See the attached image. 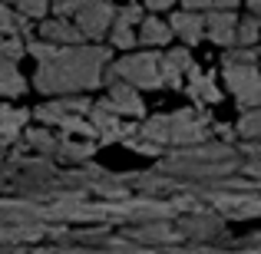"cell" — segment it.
<instances>
[{
	"label": "cell",
	"mask_w": 261,
	"mask_h": 254,
	"mask_svg": "<svg viewBox=\"0 0 261 254\" xmlns=\"http://www.w3.org/2000/svg\"><path fill=\"white\" fill-rule=\"evenodd\" d=\"M113 60V50L102 43L57 46L50 57L37 60L33 86L46 96H86L102 86V70Z\"/></svg>",
	"instance_id": "obj_1"
},
{
	"label": "cell",
	"mask_w": 261,
	"mask_h": 254,
	"mask_svg": "<svg viewBox=\"0 0 261 254\" xmlns=\"http://www.w3.org/2000/svg\"><path fill=\"white\" fill-rule=\"evenodd\" d=\"M212 135L205 116L182 109V112H166V116H152L136 129V139H146L149 146H178V149H192V146H205Z\"/></svg>",
	"instance_id": "obj_2"
},
{
	"label": "cell",
	"mask_w": 261,
	"mask_h": 254,
	"mask_svg": "<svg viewBox=\"0 0 261 254\" xmlns=\"http://www.w3.org/2000/svg\"><path fill=\"white\" fill-rule=\"evenodd\" d=\"M102 83H126L133 89H166L159 73V53L139 50V53H122L119 60H109L102 70Z\"/></svg>",
	"instance_id": "obj_3"
},
{
	"label": "cell",
	"mask_w": 261,
	"mask_h": 254,
	"mask_svg": "<svg viewBox=\"0 0 261 254\" xmlns=\"http://www.w3.org/2000/svg\"><path fill=\"white\" fill-rule=\"evenodd\" d=\"M93 102L86 96H57V99L43 102L40 109H30V116L40 126H60L63 132H76L80 139H93V126L83 119Z\"/></svg>",
	"instance_id": "obj_4"
},
{
	"label": "cell",
	"mask_w": 261,
	"mask_h": 254,
	"mask_svg": "<svg viewBox=\"0 0 261 254\" xmlns=\"http://www.w3.org/2000/svg\"><path fill=\"white\" fill-rule=\"evenodd\" d=\"M113 13H116V4H109V0H66L63 7L53 10V17H70L86 43H99L109 33Z\"/></svg>",
	"instance_id": "obj_5"
},
{
	"label": "cell",
	"mask_w": 261,
	"mask_h": 254,
	"mask_svg": "<svg viewBox=\"0 0 261 254\" xmlns=\"http://www.w3.org/2000/svg\"><path fill=\"white\" fill-rule=\"evenodd\" d=\"M222 76L228 93L238 99L242 109L261 106V70L258 66H222Z\"/></svg>",
	"instance_id": "obj_6"
},
{
	"label": "cell",
	"mask_w": 261,
	"mask_h": 254,
	"mask_svg": "<svg viewBox=\"0 0 261 254\" xmlns=\"http://www.w3.org/2000/svg\"><path fill=\"white\" fill-rule=\"evenodd\" d=\"M146 17V10H142V4H136V0H126L122 7H116L113 13V23H109V46L113 50H122V53H133L136 46V26H139V20Z\"/></svg>",
	"instance_id": "obj_7"
},
{
	"label": "cell",
	"mask_w": 261,
	"mask_h": 254,
	"mask_svg": "<svg viewBox=\"0 0 261 254\" xmlns=\"http://www.w3.org/2000/svg\"><path fill=\"white\" fill-rule=\"evenodd\" d=\"M96 106H102L106 112L119 116V119H142L146 116V102H142L139 89H133L126 83H109V96L99 99Z\"/></svg>",
	"instance_id": "obj_8"
},
{
	"label": "cell",
	"mask_w": 261,
	"mask_h": 254,
	"mask_svg": "<svg viewBox=\"0 0 261 254\" xmlns=\"http://www.w3.org/2000/svg\"><path fill=\"white\" fill-rule=\"evenodd\" d=\"M37 37L43 40V43H50V46H76V43H86L70 17H46V20H40Z\"/></svg>",
	"instance_id": "obj_9"
},
{
	"label": "cell",
	"mask_w": 261,
	"mask_h": 254,
	"mask_svg": "<svg viewBox=\"0 0 261 254\" xmlns=\"http://www.w3.org/2000/svg\"><path fill=\"white\" fill-rule=\"evenodd\" d=\"M166 23L172 30V37L182 40V46H195L205 40V13L198 10H175Z\"/></svg>",
	"instance_id": "obj_10"
},
{
	"label": "cell",
	"mask_w": 261,
	"mask_h": 254,
	"mask_svg": "<svg viewBox=\"0 0 261 254\" xmlns=\"http://www.w3.org/2000/svg\"><path fill=\"white\" fill-rule=\"evenodd\" d=\"M192 66H195V60H192L189 46H169L166 53H159V73L166 86H178Z\"/></svg>",
	"instance_id": "obj_11"
},
{
	"label": "cell",
	"mask_w": 261,
	"mask_h": 254,
	"mask_svg": "<svg viewBox=\"0 0 261 254\" xmlns=\"http://www.w3.org/2000/svg\"><path fill=\"white\" fill-rule=\"evenodd\" d=\"M86 122L93 126V135H99V142H113V139H129V135H136L119 116L106 112V109L96 106V102L89 106V119Z\"/></svg>",
	"instance_id": "obj_12"
},
{
	"label": "cell",
	"mask_w": 261,
	"mask_h": 254,
	"mask_svg": "<svg viewBox=\"0 0 261 254\" xmlns=\"http://www.w3.org/2000/svg\"><path fill=\"white\" fill-rule=\"evenodd\" d=\"M235 26H238V13L235 10H208L205 13V37L218 46H235Z\"/></svg>",
	"instance_id": "obj_13"
},
{
	"label": "cell",
	"mask_w": 261,
	"mask_h": 254,
	"mask_svg": "<svg viewBox=\"0 0 261 254\" xmlns=\"http://www.w3.org/2000/svg\"><path fill=\"white\" fill-rule=\"evenodd\" d=\"M182 83H185V93L192 96L195 106H215V102L222 99V89L215 86V79H212L202 66H192V70L185 73Z\"/></svg>",
	"instance_id": "obj_14"
},
{
	"label": "cell",
	"mask_w": 261,
	"mask_h": 254,
	"mask_svg": "<svg viewBox=\"0 0 261 254\" xmlns=\"http://www.w3.org/2000/svg\"><path fill=\"white\" fill-rule=\"evenodd\" d=\"M136 43L146 46V50H159V46L172 43V30H169V23L162 17L146 13V17L139 20V26H136Z\"/></svg>",
	"instance_id": "obj_15"
},
{
	"label": "cell",
	"mask_w": 261,
	"mask_h": 254,
	"mask_svg": "<svg viewBox=\"0 0 261 254\" xmlns=\"http://www.w3.org/2000/svg\"><path fill=\"white\" fill-rule=\"evenodd\" d=\"M27 119H30V109H17V106H0V142H13L20 139Z\"/></svg>",
	"instance_id": "obj_16"
},
{
	"label": "cell",
	"mask_w": 261,
	"mask_h": 254,
	"mask_svg": "<svg viewBox=\"0 0 261 254\" xmlns=\"http://www.w3.org/2000/svg\"><path fill=\"white\" fill-rule=\"evenodd\" d=\"M23 93H27V79L20 73V66L10 63V60H0V96L4 99H17Z\"/></svg>",
	"instance_id": "obj_17"
},
{
	"label": "cell",
	"mask_w": 261,
	"mask_h": 254,
	"mask_svg": "<svg viewBox=\"0 0 261 254\" xmlns=\"http://www.w3.org/2000/svg\"><path fill=\"white\" fill-rule=\"evenodd\" d=\"M20 33H30V20H23L10 4L0 0V37H20Z\"/></svg>",
	"instance_id": "obj_18"
},
{
	"label": "cell",
	"mask_w": 261,
	"mask_h": 254,
	"mask_svg": "<svg viewBox=\"0 0 261 254\" xmlns=\"http://www.w3.org/2000/svg\"><path fill=\"white\" fill-rule=\"evenodd\" d=\"M261 43V20L245 13L238 17V26H235V46H258Z\"/></svg>",
	"instance_id": "obj_19"
},
{
	"label": "cell",
	"mask_w": 261,
	"mask_h": 254,
	"mask_svg": "<svg viewBox=\"0 0 261 254\" xmlns=\"http://www.w3.org/2000/svg\"><path fill=\"white\" fill-rule=\"evenodd\" d=\"M7 4L30 23H40V20L50 17V0H7Z\"/></svg>",
	"instance_id": "obj_20"
},
{
	"label": "cell",
	"mask_w": 261,
	"mask_h": 254,
	"mask_svg": "<svg viewBox=\"0 0 261 254\" xmlns=\"http://www.w3.org/2000/svg\"><path fill=\"white\" fill-rule=\"evenodd\" d=\"M57 152L60 155H66V159H89V155L96 152V142L93 139H57Z\"/></svg>",
	"instance_id": "obj_21"
},
{
	"label": "cell",
	"mask_w": 261,
	"mask_h": 254,
	"mask_svg": "<svg viewBox=\"0 0 261 254\" xmlns=\"http://www.w3.org/2000/svg\"><path fill=\"white\" fill-rule=\"evenodd\" d=\"M222 66H258V46H228Z\"/></svg>",
	"instance_id": "obj_22"
},
{
	"label": "cell",
	"mask_w": 261,
	"mask_h": 254,
	"mask_svg": "<svg viewBox=\"0 0 261 254\" xmlns=\"http://www.w3.org/2000/svg\"><path fill=\"white\" fill-rule=\"evenodd\" d=\"M235 132L242 135V139H261V106L258 109H245L242 119H238Z\"/></svg>",
	"instance_id": "obj_23"
},
{
	"label": "cell",
	"mask_w": 261,
	"mask_h": 254,
	"mask_svg": "<svg viewBox=\"0 0 261 254\" xmlns=\"http://www.w3.org/2000/svg\"><path fill=\"white\" fill-rule=\"evenodd\" d=\"M242 0H182V10H235Z\"/></svg>",
	"instance_id": "obj_24"
},
{
	"label": "cell",
	"mask_w": 261,
	"mask_h": 254,
	"mask_svg": "<svg viewBox=\"0 0 261 254\" xmlns=\"http://www.w3.org/2000/svg\"><path fill=\"white\" fill-rule=\"evenodd\" d=\"M27 142H30L33 149H40V152H57V135L46 132V129H30V132H27Z\"/></svg>",
	"instance_id": "obj_25"
},
{
	"label": "cell",
	"mask_w": 261,
	"mask_h": 254,
	"mask_svg": "<svg viewBox=\"0 0 261 254\" xmlns=\"http://www.w3.org/2000/svg\"><path fill=\"white\" fill-rule=\"evenodd\" d=\"M20 57H23V40L20 37H0V60L17 63Z\"/></svg>",
	"instance_id": "obj_26"
},
{
	"label": "cell",
	"mask_w": 261,
	"mask_h": 254,
	"mask_svg": "<svg viewBox=\"0 0 261 254\" xmlns=\"http://www.w3.org/2000/svg\"><path fill=\"white\" fill-rule=\"evenodd\" d=\"M172 7H175V0H142V10H152L155 17L166 13V10H172Z\"/></svg>",
	"instance_id": "obj_27"
},
{
	"label": "cell",
	"mask_w": 261,
	"mask_h": 254,
	"mask_svg": "<svg viewBox=\"0 0 261 254\" xmlns=\"http://www.w3.org/2000/svg\"><path fill=\"white\" fill-rule=\"evenodd\" d=\"M248 13H251V17H258V20H261V0H248Z\"/></svg>",
	"instance_id": "obj_28"
},
{
	"label": "cell",
	"mask_w": 261,
	"mask_h": 254,
	"mask_svg": "<svg viewBox=\"0 0 261 254\" xmlns=\"http://www.w3.org/2000/svg\"><path fill=\"white\" fill-rule=\"evenodd\" d=\"M258 70H261V50H258Z\"/></svg>",
	"instance_id": "obj_29"
},
{
	"label": "cell",
	"mask_w": 261,
	"mask_h": 254,
	"mask_svg": "<svg viewBox=\"0 0 261 254\" xmlns=\"http://www.w3.org/2000/svg\"><path fill=\"white\" fill-rule=\"evenodd\" d=\"M109 4H113V0H109Z\"/></svg>",
	"instance_id": "obj_30"
}]
</instances>
